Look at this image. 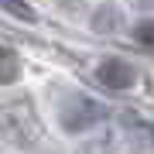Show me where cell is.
I'll list each match as a JSON object with an SVG mask.
<instances>
[{"label": "cell", "mask_w": 154, "mask_h": 154, "mask_svg": "<svg viewBox=\"0 0 154 154\" xmlns=\"http://www.w3.org/2000/svg\"><path fill=\"white\" fill-rule=\"evenodd\" d=\"M0 137L17 144V147H31L41 137V120L34 113L28 99H11L0 103Z\"/></svg>", "instance_id": "6da1fadb"}, {"label": "cell", "mask_w": 154, "mask_h": 154, "mask_svg": "<svg viewBox=\"0 0 154 154\" xmlns=\"http://www.w3.org/2000/svg\"><path fill=\"white\" fill-rule=\"evenodd\" d=\"M58 120H62V127H65L69 134H82V130H89L93 123L106 120V106L99 103V99H93V96L75 93V96H69L65 103H62Z\"/></svg>", "instance_id": "7a4b0ae2"}, {"label": "cell", "mask_w": 154, "mask_h": 154, "mask_svg": "<svg viewBox=\"0 0 154 154\" xmlns=\"http://www.w3.org/2000/svg\"><path fill=\"white\" fill-rule=\"evenodd\" d=\"M96 79L106 89H130L134 82H137V72H134V65L123 62V58H106L103 65L96 69Z\"/></svg>", "instance_id": "3957f363"}, {"label": "cell", "mask_w": 154, "mask_h": 154, "mask_svg": "<svg viewBox=\"0 0 154 154\" xmlns=\"http://www.w3.org/2000/svg\"><path fill=\"white\" fill-rule=\"evenodd\" d=\"M120 24H123V17H120V11H116V4H103V7L93 11L89 28H93L96 34H113V31H120Z\"/></svg>", "instance_id": "277c9868"}, {"label": "cell", "mask_w": 154, "mask_h": 154, "mask_svg": "<svg viewBox=\"0 0 154 154\" xmlns=\"http://www.w3.org/2000/svg\"><path fill=\"white\" fill-rule=\"evenodd\" d=\"M17 75H21V58H17L11 48H4V45H0V86L17 82Z\"/></svg>", "instance_id": "5b68a950"}, {"label": "cell", "mask_w": 154, "mask_h": 154, "mask_svg": "<svg viewBox=\"0 0 154 154\" xmlns=\"http://www.w3.org/2000/svg\"><path fill=\"white\" fill-rule=\"evenodd\" d=\"M0 11L21 17V21H34V7H31V4H24V0H0Z\"/></svg>", "instance_id": "8992f818"}, {"label": "cell", "mask_w": 154, "mask_h": 154, "mask_svg": "<svg viewBox=\"0 0 154 154\" xmlns=\"http://www.w3.org/2000/svg\"><path fill=\"white\" fill-rule=\"evenodd\" d=\"M134 38H137L144 48H154V21H137V28H134Z\"/></svg>", "instance_id": "52a82bcc"}, {"label": "cell", "mask_w": 154, "mask_h": 154, "mask_svg": "<svg viewBox=\"0 0 154 154\" xmlns=\"http://www.w3.org/2000/svg\"><path fill=\"white\" fill-rule=\"evenodd\" d=\"M134 7H140V11H151V7H154V0H134Z\"/></svg>", "instance_id": "ba28073f"}, {"label": "cell", "mask_w": 154, "mask_h": 154, "mask_svg": "<svg viewBox=\"0 0 154 154\" xmlns=\"http://www.w3.org/2000/svg\"><path fill=\"white\" fill-rule=\"evenodd\" d=\"M144 130H147V137H151V144H154V123H147Z\"/></svg>", "instance_id": "9c48e42d"}]
</instances>
